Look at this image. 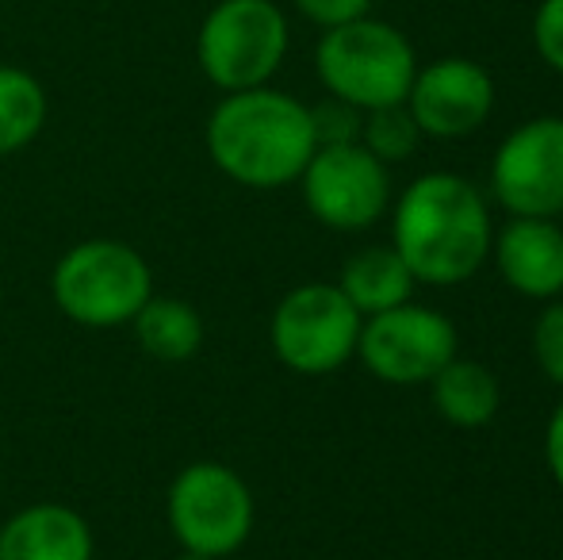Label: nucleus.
Returning <instances> with one entry per match:
<instances>
[{
	"label": "nucleus",
	"instance_id": "4be33fe9",
	"mask_svg": "<svg viewBox=\"0 0 563 560\" xmlns=\"http://www.w3.org/2000/svg\"><path fill=\"white\" fill-rule=\"evenodd\" d=\"M291 4L299 8L303 20L319 23V28L327 31V28H341V23L368 15L372 0H291Z\"/></svg>",
	"mask_w": 563,
	"mask_h": 560
},
{
	"label": "nucleus",
	"instance_id": "2eb2a0df",
	"mask_svg": "<svg viewBox=\"0 0 563 560\" xmlns=\"http://www.w3.org/2000/svg\"><path fill=\"white\" fill-rule=\"evenodd\" d=\"M134 342L154 361H192L203 345V319L188 299L177 296H150L131 319Z\"/></svg>",
	"mask_w": 563,
	"mask_h": 560
},
{
	"label": "nucleus",
	"instance_id": "a211bd4d",
	"mask_svg": "<svg viewBox=\"0 0 563 560\" xmlns=\"http://www.w3.org/2000/svg\"><path fill=\"white\" fill-rule=\"evenodd\" d=\"M422 139L426 135L418 131V123H415V116H410L407 105H387V108H372V112H364L361 146L368 150L372 157H379L384 165L407 162Z\"/></svg>",
	"mask_w": 563,
	"mask_h": 560
},
{
	"label": "nucleus",
	"instance_id": "b1692460",
	"mask_svg": "<svg viewBox=\"0 0 563 560\" xmlns=\"http://www.w3.org/2000/svg\"><path fill=\"white\" fill-rule=\"evenodd\" d=\"M173 560H211V557H200V553H188V549H180V553L173 557Z\"/></svg>",
	"mask_w": 563,
	"mask_h": 560
},
{
	"label": "nucleus",
	"instance_id": "f257e3e1",
	"mask_svg": "<svg viewBox=\"0 0 563 560\" xmlns=\"http://www.w3.org/2000/svg\"><path fill=\"white\" fill-rule=\"evenodd\" d=\"M487 200L456 173H426L410 180L391 211V246L418 284L452 288L479 273L490 257Z\"/></svg>",
	"mask_w": 563,
	"mask_h": 560
},
{
	"label": "nucleus",
	"instance_id": "1a4fd4ad",
	"mask_svg": "<svg viewBox=\"0 0 563 560\" xmlns=\"http://www.w3.org/2000/svg\"><path fill=\"white\" fill-rule=\"evenodd\" d=\"M303 204L330 231H364L379 223L391 200V177L379 157H372L361 142L319 146L299 173Z\"/></svg>",
	"mask_w": 563,
	"mask_h": 560
},
{
	"label": "nucleus",
	"instance_id": "7ed1b4c3",
	"mask_svg": "<svg viewBox=\"0 0 563 560\" xmlns=\"http://www.w3.org/2000/svg\"><path fill=\"white\" fill-rule=\"evenodd\" d=\"M154 296V270L119 239H89L69 246L51 270V299L85 330L131 327L139 307Z\"/></svg>",
	"mask_w": 563,
	"mask_h": 560
},
{
	"label": "nucleus",
	"instance_id": "aec40b11",
	"mask_svg": "<svg viewBox=\"0 0 563 560\" xmlns=\"http://www.w3.org/2000/svg\"><path fill=\"white\" fill-rule=\"evenodd\" d=\"M533 358L541 373L549 376L556 388H563V299L549 304L533 327Z\"/></svg>",
	"mask_w": 563,
	"mask_h": 560
},
{
	"label": "nucleus",
	"instance_id": "9d476101",
	"mask_svg": "<svg viewBox=\"0 0 563 560\" xmlns=\"http://www.w3.org/2000/svg\"><path fill=\"white\" fill-rule=\"evenodd\" d=\"M490 193L510 216H563V116H541L498 142Z\"/></svg>",
	"mask_w": 563,
	"mask_h": 560
},
{
	"label": "nucleus",
	"instance_id": "dca6fc26",
	"mask_svg": "<svg viewBox=\"0 0 563 560\" xmlns=\"http://www.w3.org/2000/svg\"><path fill=\"white\" fill-rule=\"evenodd\" d=\"M430 396L438 415L460 430H475V426H487L498 415L503 404V388H498V376L490 373L479 361L452 358L445 369L430 381Z\"/></svg>",
	"mask_w": 563,
	"mask_h": 560
},
{
	"label": "nucleus",
	"instance_id": "20e7f679",
	"mask_svg": "<svg viewBox=\"0 0 563 560\" xmlns=\"http://www.w3.org/2000/svg\"><path fill=\"white\" fill-rule=\"evenodd\" d=\"M314 69L330 97L372 112V108L407 105L418 74V54L399 28L361 15L322 31L314 46Z\"/></svg>",
	"mask_w": 563,
	"mask_h": 560
},
{
	"label": "nucleus",
	"instance_id": "f3484780",
	"mask_svg": "<svg viewBox=\"0 0 563 560\" xmlns=\"http://www.w3.org/2000/svg\"><path fill=\"white\" fill-rule=\"evenodd\" d=\"M46 89L20 66H0V157L20 154L46 128Z\"/></svg>",
	"mask_w": 563,
	"mask_h": 560
},
{
	"label": "nucleus",
	"instance_id": "423d86ee",
	"mask_svg": "<svg viewBox=\"0 0 563 560\" xmlns=\"http://www.w3.org/2000/svg\"><path fill=\"white\" fill-rule=\"evenodd\" d=\"M165 518L180 549L223 560L250 541L257 507L250 484L230 464L192 461L165 492Z\"/></svg>",
	"mask_w": 563,
	"mask_h": 560
},
{
	"label": "nucleus",
	"instance_id": "ddd939ff",
	"mask_svg": "<svg viewBox=\"0 0 563 560\" xmlns=\"http://www.w3.org/2000/svg\"><path fill=\"white\" fill-rule=\"evenodd\" d=\"M0 560H97V534L66 503H31L0 526Z\"/></svg>",
	"mask_w": 563,
	"mask_h": 560
},
{
	"label": "nucleus",
	"instance_id": "f8f14e48",
	"mask_svg": "<svg viewBox=\"0 0 563 560\" xmlns=\"http://www.w3.org/2000/svg\"><path fill=\"white\" fill-rule=\"evenodd\" d=\"M490 257L518 296L556 299L563 292V227L556 219L514 216L490 239Z\"/></svg>",
	"mask_w": 563,
	"mask_h": 560
},
{
	"label": "nucleus",
	"instance_id": "9b49d317",
	"mask_svg": "<svg viewBox=\"0 0 563 560\" xmlns=\"http://www.w3.org/2000/svg\"><path fill=\"white\" fill-rule=\"evenodd\" d=\"M407 108L422 135L467 139L495 112V81L472 58H438L418 66Z\"/></svg>",
	"mask_w": 563,
	"mask_h": 560
},
{
	"label": "nucleus",
	"instance_id": "6e6552de",
	"mask_svg": "<svg viewBox=\"0 0 563 560\" xmlns=\"http://www.w3.org/2000/svg\"><path fill=\"white\" fill-rule=\"evenodd\" d=\"M356 358L376 381L395 384V388L430 384L456 358V327L438 307L407 299L361 322Z\"/></svg>",
	"mask_w": 563,
	"mask_h": 560
},
{
	"label": "nucleus",
	"instance_id": "0eeeda50",
	"mask_svg": "<svg viewBox=\"0 0 563 560\" xmlns=\"http://www.w3.org/2000/svg\"><path fill=\"white\" fill-rule=\"evenodd\" d=\"M361 311L345 299L338 284L311 281L291 288L268 319V345L276 361L299 376L338 373L356 358Z\"/></svg>",
	"mask_w": 563,
	"mask_h": 560
},
{
	"label": "nucleus",
	"instance_id": "6ab92c4d",
	"mask_svg": "<svg viewBox=\"0 0 563 560\" xmlns=\"http://www.w3.org/2000/svg\"><path fill=\"white\" fill-rule=\"evenodd\" d=\"M364 112L338 97H327L322 105L311 108V131L319 146H345V142H361Z\"/></svg>",
	"mask_w": 563,
	"mask_h": 560
},
{
	"label": "nucleus",
	"instance_id": "5701e85b",
	"mask_svg": "<svg viewBox=\"0 0 563 560\" xmlns=\"http://www.w3.org/2000/svg\"><path fill=\"white\" fill-rule=\"evenodd\" d=\"M544 461H549L552 480L563 487V399L556 404L549 419V430H544Z\"/></svg>",
	"mask_w": 563,
	"mask_h": 560
},
{
	"label": "nucleus",
	"instance_id": "39448f33",
	"mask_svg": "<svg viewBox=\"0 0 563 560\" xmlns=\"http://www.w3.org/2000/svg\"><path fill=\"white\" fill-rule=\"evenodd\" d=\"M288 15L276 0H219L196 31V62L216 89H261L288 58Z\"/></svg>",
	"mask_w": 563,
	"mask_h": 560
},
{
	"label": "nucleus",
	"instance_id": "4468645a",
	"mask_svg": "<svg viewBox=\"0 0 563 560\" xmlns=\"http://www.w3.org/2000/svg\"><path fill=\"white\" fill-rule=\"evenodd\" d=\"M415 284H418L415 273H410L407 262L395 254V246L361 250V254L349 257L345 270H341V277H338V288L345 292L349 304L361 311V319L407 304Z\"/></svg>",
	"mask_w": 563,
	"mask_h": 560
},
{
	"label": "nucleus",
	"instance_id": "f03ea898",
	"mask_svg": "<svg viewBox=\"0 0 563 560\" xmlns=\"http://www.w3.org/2000/svg\"><path fill=\"white\" fill-rule=\"evenodd\" d=\"M208 157L223 177L245 188L296 185L319 150L311 108L280 89L223 92L203 128Z\"/></svg>",
	"mask_w": 563,
	"mask_h": 560
},
{
	"label": "nucleus",
	"instance_id": "412c9836",
	"mask_svg": "<svg viewBox=\"0 0 563 560\" xmlns=\"http://www.w3.org/2000/svg\"><path fill=\"white\" fill-rule=\"evenodd\" d=\"M533 46L556 74H563V0H541L533 15Z\"/></svg>",
	"mask_w": 563,
	"mask_h": 560
}]
</instances>
